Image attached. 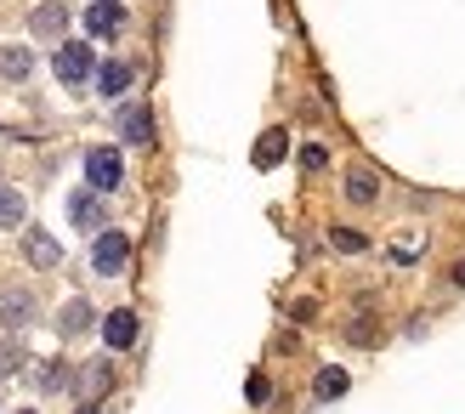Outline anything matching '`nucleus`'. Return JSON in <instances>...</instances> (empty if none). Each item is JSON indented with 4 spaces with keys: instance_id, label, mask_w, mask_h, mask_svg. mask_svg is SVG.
Returning <instances> with one entry per match:
<instances>
[{
    "instance_id": "nucleus-1",
    "label": "nucleus",
    "mask_w": 465,
    "mask_h": 414,
    "mask_svg": "<svg viewBox=\"0 0 465 414\" xmlns=\"http://www.w3.org/2000/svg\"><path fill=\"white\" fill-rule=\"evenodd\" d=\"M52 74L74 91L85 80H97V57H91V45L85 40H57V52H52Z\"/></svg>"
},
{
    "instance_id": "nucleus-2",
    "label": "nucleus",
    "mask_w": 465,
    "mask_h": 414,
    "mask_svg": "<svg viewBox=\"0 0 465 414\" xmlns=\"http://www.w3.org/2000/svg\"><path fill=\"white\" fill-rule=\"evenodd\" d=\"M125 261H131V239H125V233H114V227H103V233L91 239V267H97L103 279H120Z\"/></svg>"
},
{
    "instance_id": "nucleus-3",
    "label": "nucleus",
    "mask_w": 465,
    "mask_h": 414,
    "mask_svg": "<svg viewBox=\"0 0 465 414\" xmlns=\"http://www.w3.org/2000/svg\"><path fill=\"white\" fill-rule=\"evenodd\" d=\"M85 182L97 193H114L125 182V159H120V148H85Z\"/></svg>"
},
{
    "instance_id": "nucleus-4",
    "label": "nucleus",
    "mask_w": 465,
    "mask_h": 414,
    "mask_svg": "<svg viewBox=\"0 0 465 414\" xmlns=\"http://www.w3.org/2000/svg\"><path fill=\"white\" fill-rule=\"evenodd\" d=\"M114 131H120V143L148 148V143H153V108H143V103H120V108H114Z\"/></svg>"
},
{
    "instance_id": "nucleus-5",
    "label": "nucleus",
    "mask_w": 465,
    "mask_h": 414,
    "mask_svg": "<svg viewBox=\"0 0 465 414\" xmlns=\"http://www.w3.org/2000/svg\"><path fill=\"white\" fill-rule=\"evenodd\" d=\"M103 193L97 188H91V182H85V188L80 193H68V222H74L80 227V233H103Z\"/></svg>"
},
{
    "instance_id": "nucleus-6",
    "label": "nucleus",
    "mask_w": 465,
    "mask_h": 414,
    "mask_svg": "<svg viewBox=\"0 0 465 414\" xmlns=\"http://www.w3.org/2000/svg\"><path fill=\"white\" fill-rule=\"evenodd\" d=\"M120 29H125V6H120V0H91V6H85V34L91 40H114Z\"/></svg>"
},
{
    "instance_id": "nucleus-7",
    "label": "nucleus",
    "mask_w": 465,
    "mask_h": 414,
    "mask_svg": "<svg viewBox=\"0 0 465 414\" xmlns=\"http://www.w3.org/2000/svg\"><path fill=\"white\" fill-rule=\"evenodd\" d=\"M23 261L40 267V272H52L63 261V250H57V239L45 233V227H29V233H23Z\"/></svg>"
},
{
    "instance_id": "nucleus-8",
    "label": "nucleus",
    "mask_w": 465,
    "mask_h": 414,
    "mask_svg": "<svg viewBox=\"0 0 465 414\" xmlns=\"http://www.w3.org/2000/svg\"><path fill=\"white\" fill-rule=\"evenodd\" d=\"M103 340H108V352H131V347H136V312H131V307L108 312V318H103Z\"/></svg>"
},
{
    "instance_id": "nucleus-9",
    "label": "nucleus",
    "mask_w": 465,
    "mask_h": 414,
    "mask_svg": "<svg viewBox=\"0 0 465 414\" xmlns=\"http://www.w3.org/2000/svg\"><path fill=\"white\" fill-rule=\"evenodd\" d=\"M131 80H136V68H131V63H97V91H103V97L120 103L125 91H131Z\"/></svg>"
},
{
    "instance_id": "nucleus-10",
    "label": "nucleus",
    "mask_w": 465,
    "mask_h": 414,
    "mask_svg": "<svg viewBox=\"0 0 465 414\" xmlns=\"http://www.w3.org/2000/svg\"><path fill=\"white\" fill-rule=\"evenodd\" d=\"M0 324H6V330L35 324V295H29V290H12V295H0Z\"/></svg>"
},
{
    "instance_id": "nucleus-11",
    "label": "nucleus",
    "mask_w": 465,
    "mask_h": 414,
    "mask_svg": "<svg viewBox=\"0 0 465 414\" xmlns=\"http://www.w3.org/2000/svg\"><path fill=\"white\" fill-rule=\"evenodd\" d=\"M108 386H114V363L108 358H97V363H85V370H80V398L85 403H97Z\"/></svg>"
},
{
    "instance_id": "nucleus-12",
    "label": "nucleus",
    "mask_w": 465,
    "mask_h": 414,
    "mask_svg": "<svg viewBox=\"0 0 465 414\" xmlns=\"http://www.w3.org/2000/svg\"><path fill=\"white\" fill-rule=\"evenodd\" d=\"M29 29H35L40 40H63V29H68V6H57V0H45V6L29 17Z\"/></svg>"
},
{
    "instance_id": "nucleus-13",
    "label": "nucleus",
    "mask_w": 465,
    "mask_h": 414,
    "mask_svg": "<svg viewBox=\"0 0 465 414\" xmlns=\"http://www.w3.org/2000/svg\"><path fill=\"white\" fill-rule=\"evenodd\" d=\"M91 324H97V312H91V301H63V312H57V335H85Z\"/></svg>"
},
{
    "instance_id": "nucleus-14",
    "label": "nucleus",
    "mask_w": 465,
    "mask_h": 414,
    "mask_svg": "<svg viewBox=\"0 0 465 414\" xmlns=\"http://www.w3.org/2000/svg\"><path fill=\"white\" fill-rule=\"evenodd\" d=\"M35 74V52L23 45H0V80H29Z\"/></svg>"
},
{
    "instance_id": "nucleus-15",
    "label": "nucleus",
    "mask_w": 465,
    "mask_h": 414,
    "mask_svg": "<svg viewBox=\"0 0 465 414\" xmlns=\"http://www.w3.org/2000/svg\"><path fill=\"white\" fill-rule=\"evenodd\" d=\"M346 199H352V204H375L381 199V176L375 171H346Z\"/></svg>"
},
{
    "instance_id": "nucleus-16",
    "label": "nucleus",
    "mask_w": 465,
    "mask_h": 414,
    "mask_svg": "<svg viewBox=\"0 0 465 414\" xmlns=\"http://www.w3.org/2000/svg\"><path fill=\"white\" fill-rule=\"evenodd\" d=\"M284 148H290V131H267L262 143H255V165H262V171H272L278 159H284Z\"/></svg>"
},
{
    "instance_id": "nucleus-17",
    "label": "nucleus",
    "mask_w": 465,
    "mask_h": 414,
    "mask_svg": "<svg viewBox=\"0 0 465 414\" xmlns=\"http://www.w3.org/2000/svg\"><path fill=\"white\" fill-rule=\"evenodd\" d=\"M29 222V199L17 188H0V227H23Z\"/></svg>"
},
{
    "instance_id": "nucleus-18",
    "label": "nucleus",
    "mask_w": 465,
    "mask_h": 414,
    "mask_svg": "<svg viewBox=\"0 0 465 414\" xmlns=\"http://www.w3.org/2000/svg\"><path fill=\"white\" fill-rule=\"evenodd\" d=\"M346 386H352V380H346V370H318L312 398H318V403H330V398H341V392H346Z\"/></svg>"
},
{
    "instance_id": "nucleus-19",
    "label": "nucleus",
    "mask_w": 465,
    "mask_h": 414,
    "mask_svg": "<svg viewBox=\"0 0 465 414\" xmlns=\"http://www.w3.org/2000/svg\"><path fill=\"white\" fill-rule=\"evenodd\" d=\"M35 386H40V392H63V386H68V363H40Z\"/></svg>"
},
{
    "instance_id": "nucleus-20",
    "label": "nucleus",
    "mask_w": 465,
    "mask_h": 414,
    "mask_svg": "<svg viewBox=\"0 0 465 414\" xmlns=\"http://www.w3.org/2000/svg\"><path fill=\"white\" fill-rule=\"evenodd\" d=\"M330 244L341 250V256H358V250H369V239H363V233H352V227H335Z\"/></svg>"
},
{
    "instance_id": "nucleus-21",
    "label": "nucleus",
    "mask_w": 465,
    "mask_h": 414,
    "mask_svg": "<svg viewBox=\"0 0 465 414\" xmlns=\"http://www.w3.org/2000/svg\"><path fill=\"white\" fill-rule=\"evenodd\" d=\"M17 363H23V347H17V340H0V380H6Z\"/></svg>"
},
{
    "instance_id": "nucleus-22",
    "label": "nucleus",
    "mask_w": 465,
    "mask_h": 414,
    "mask_svg": "<svg viewBox=\"0 0 465 414\" xmlns=\"http://www.w3.org/2000/svg\"><path fill=\"white\" fill-rule=\"evenodd\" d=\"M301 165H307V171H323V165H330V148H323V143H307V148H301Z\"/></svg>"
},
{
    "instance_id": "nucleus-23",
    "label": "nucleus",
    "mask_w": 465,
    "mask_h": 414,
    "mask_svg": "<svg viewBox=\"0 0 465 414\" xmlns=\"http://www.w3.org/2000/svg\"><path fill=\"white\" fill-rule=\"evenodd\" d=\"M244 398H250L255 409H262V403L272 398V386H267V375H250V380H244Z\"/></svg>"
},
{
    "instance_id": "nucleus-24",
    "label": "nucleus",
    "mask_w": 465,
    "mask_h": 414,
    "mask_svg": "<svg viewBox=\"0 0 465 414\" xmlns=\"http://www.w3.org/2000/svg\"><path fill=\"white\" fill-rule=\"evenodd\" d=\"M449 279H454V284L465 290V261H454V272H449Z\"/></svg>"
},
{
    "instance_id": "nucleus-25",
    "label": "nucleus",
    "mask_w": 465,
    "mask_h": 414,
    "mask_svg": "<svg viewBox=\"0 0 465 414\" xmlns=\"http://www.w3.org/2000/svg\"><path fill=\"white\" fill-rule=\"evenodd\" d=\"M80 414H103V409H97V403H80Z\"/></svg>"
},
{
    "instance_id": "nucleus-26",
    "label": "nucleus",
    "mask_w": 465,
    "mask_h": 414,
    "mask_svg": "<svg viewBox=\"0 0 465 414\" xmlns=\"http://www.w3.org/2000/svg\"><path fill=\"white\" fill-rule=\"evenodd\" d=\"M17 414H35V409H17Z\"/></svg>"
}]
</instances>
